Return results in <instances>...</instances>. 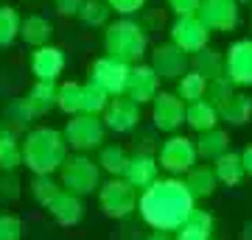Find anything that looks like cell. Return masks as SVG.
<instances>
[{
	"label": "cell",
	"instance_id": "27",
	"mask_svg": "<svg viewBox=\"0 0 252 240\" xmlns=\"http://www.w3.org/2000/svg\"><path fill=\"white\" fill-rule=\"evenodd\" d=\"M51 36H54V26H51V20L48 17H42V14H28V17H23L20 39H23L28 48L51 45Z\"/></svg>",
	"mask_w": 252,
	"mask_h": 240
},
{
	"label": "cell",
	"instance_id": "9",
	"mask_svg": "<svg viewBox=\"0 0 252 240\" xmlns=\"http://www.w3.org/2000/svg\"><path fill=\"white\" fill-rule=\"evenodd\" d=\"M132 67H135V64H126V62H121V59H115V56L104 53L90 64V79L98 81L101 87L115 98V95H126Z\"/></svg>",
	"mask_w": 252,
	"mask_h": 240
},
{
	"label": "cell",
	"instance_id": "3",
	"mask_svg": "<svg viewBox=\"0 0 252 240\" xmlns=\"http://www.w3.org/2000/svg\"><path fill=\"white\" fill-rule=\"evenodd\" d=\"M104 53L126 64H140L149 53V34L132 17H118L104 28Z\"/></svg>",
	"mask_w": 252,
	"mask_h": 240
},
{
	"label": "cell",
	"instance_id": "20",
	"mask_svg": "<svg viewBox=\"0 0 252 240\" xmlns=\"http://www.w3.org/2000/svg\"><path fill=\"white\" fill-rule=\"evenodd\" d=\"M221 123V115H219V107L216 104H210L207 98L196 101V104H188V115H185V126H188L190 132H210V129H216Z\"/></svg>",
	"mask_w": 252,
	"mask_h": 240
},
{
	"label": "cell",
	"instance_id": "26",
	"mask_svg": "<svg viewBox=\"0 0 252 240\" xmlns=\"http://www.w3.org/2000/svg\"><path fill=\"white\" fill-rule=\"evenodd\" d=\"M213 215L207 210H196L180 229L174 232V240H213Z\"/></svg>",
	"mask_w": 252,
	"mask_h": 240
},
{
	"label": "cell",
	"instance_id": "28",
	"mask_svg": "<svg viewBox=\"0 0 252 240\" xmlns=\"http://www.w3.org/2000/svg\"><path fill=\"white\" fill-rule=\"evenodd\" d=\"M213 168H216L219 182H221V185H227V187H238L244 182V176H247L241 154H235V151H227L221 160L213 162Z\"/></svg>",
	"mask_w": 252,
	"mask_h": 240
},
{
	"label": "cell",
	"instance_id": "39",
	"mask_svg": "<svg viewBox=\"0 0 252 240\" xmlns=\"http://www.w3.org/2000/svg\"><path fill=\"white\" fill-rule=\"evenodd\" d=\"M107 6L115 11L118 17H132L146 6V0H107Z\"/></svg>",
	"mask_w": 252,
	"mask_h": 240
},
{
	"label": "cell",
	"instance_id": "31",
	"mask_svg": "<svg viewBox=\"0 0 252 240\" xmlns=\"http://www.w3.org/2000/svg\"><path fill=\"white\" fill-rule=\"evenodd\" d=\"M20 28H23V17L17 14V9L9 6V3H3L0 6V51L11 48V45L17 42Z\"/></svg>",
	"mask_w": 252,
	"mask_h": 240
},
{
	"label": "cell",
	"instance_id": "16",
	"mask_svg": "<svg viewBox=\"0 0 252 240\" xmlns=\"http://www.w3.org/2000/svg\"><path fill=\"white\" fill-rule=\"evenodd\" d=\"M160 76L154 70L152 64H135L132 67V76H129V87H126V95L135 98L140 107L143 104H152L157 95H160Z\"/></svg>",
	"mask_w": 252,
	"mask_h": 240
},
{
	"label": "cell",
	"instance_id": "10",
	"mask_svg": "<svg viewBox=\"0 0 252 240\" xmlns=\"http://www.w3.org/2000/svg\"><path fill=\"white\" fill-rule=\"evenodd\" d=\"M168 34H171V42L177 45V48H182L185 53L193 56V53H199V51L207 48L213 31L199 20V14H188V17H174Z\"/></svg>",
	"mask_w": 252,
	"mask_h": 240
},
{
	"label": "cell",
	"instance_id": "14",
	"mask_svg": "<svg viewBox=\"0 0 252 240\" xmlns=\"http://www.w3.org/2000/svg\"><path fill=\"white\" fill-rule=\"evenodd\" d=\"M227 79L233 81L235 87L250 89L252 87V39L244 36V39H235L230 48H227Z\"/></svg>",
	"mask_w": 252,
	"mask_h": 240
},
{
	"label": "cell",
	"instance_id": "24",
	"mask_svg": "<svg viewBox=\"0 0 252 240\" xmlns=\"http://www.w3.org/2000/svg\"><path fill=\"white\" fill-rule=\"evenodd\" d=\"M190 70L202 73L207 81L221 79V76H227V59H224L221 51H216V48L207 45L205 51H199V53L190 56Z\"/></svg>",
	"mask_w": 252,
	"mask_h": 240
},
{
	"label": "cell",
	"instance_id": "13",
	"mask_svg": "<svg viewBox=\"0 0 252 240\" xmlns=\"http://www.w3.org/2000/svg\"><path fill=\"white\" fill-rule=\"evenodd\" d=\"M104 123H107V132L112 134H132L140 126V104L129 95H115L109 101L107 112H104Z\"/></svg>",
	"mask_w": 252,
	"mask_h": 240
},
{
	"label": "cell",
	"instance_id": "22",
	"mask_svg": "<svg viewBox=\"0 0 252 240\" xmlns=\"http://www.w3.org/2000/svg\"><path fill=\"white\" fill-rule=\"evenodd\" d=\"M23 165V140L14 129L0 126V173H14Z\"/></svg>",
	"mask_w": 252,
	"mask_h": 240
},
{
	"label": "cell",
	"instance_id": "6",
	"mask_svg": "<svg viewBox=\"0 0 252 240\" xmlns=\"http://www.w3.org/2000/svg\"><path fill=\"white\" fill-rule=\"evenodd\" d=\"M64 140L70 145V151L76 154H90L104 148V140H107V123L104 117L98 115H73L67 123H64Z\"/></svg>",
	"mask_w": 252,
	"mask_h": 240
},
{
	"label": "cell",
	"instance_id": "8",
	"mask_svg": "<svg viewBox=\"0 0 252 240\" xmlns=\"http://www.w3.org/2000/svg\"><path fill=\"white\" fill-rule=\"evenodd\" d=\"M188 104L177 92H160L152 101V126L162 134H177L185 126Z\"/></svg>",
	"mask_w": 252,
	"mask_h": 240
},
{
	"label": "cell",
	"instance_id": "32",
	"mask_svg": "<svg viewBox=\"0 0 252 240\" xmlns=\"http://www.w3.org/2000/svg\"><path fill=\"white\" fill-rule=\"evenodd\" d=\"M109 101H112V95L101 87L98 81H93V79L84 81V104H81V112H84V115H98L101 117L107 112Z\"/></svg>",
	"mask_w": 252,
	"mask_h": 240
},
{
	"label": "cell",
	"instance_id": "18",
	"mask_svg": "<svg viewBox=\"0 0 252 240\" xmlns=\"http://www.w3.org/2000/svg\"><path fill=\"white\" fill-rule=\"evenodd\" d=\"M45 210L62 229H73L84 221V201H81V196H73L67 190H62Z\"/></svg>",
	"mask_w": 252,
	"mask_h": 240
},
{
	"label": "cell",
	"instance_id": "43",
	"mask_svg": "<svg viewBox=\"0 0 252 240\" xmlns=\"http://www.w3.org/2000/svg\"><path fill=\"white\" fill-rule=\"evenodd\" d=\"M241 160H244V170H247V176L252 179V142L241 151Z\"/></svg>",
	"mask_w": 252,
	"mask_h": 240
},
{
	"label": "cell",
	"instance_id": "23",
	"mask_svg": "<svg viewBox=\"0 0 252 240\" xmlns=\"http://www.w3.org/2000/svg\"><path fill=\"white\" fill-rule=\"evenodd\" d=\"M196 151H199V160L205 162H216L221 160L227 151H230V134L224 129H210V132H202L196 137Z\"/></svg>",
	"mask_w": 252,
	"mask_h": 240
},
{
	"label": "cell",
	"instance_id": "19",
	"mask_svg": "<svg viewBox=\"0 0 252 240\" xmlns=\"http://www.w3.org/2000/svg\"><path fill=\"white\" fill-rule=\"evenodd\" d=\"M26 104L31 107L34 117H45L59 109V81H34V87L26 92Z\"/></svg>",
	"mask_w": 252,
	"mask_h": 240
},
{
	"label": "cell",
	"instance_id": "11",
	"mask_svg": "<svg viewBox=\"0 0 252 240\" xmlns=\"http://www.w3.org/2000/svg\"><path fill=\"white\" fill-rule=\"evenodd\" d=\"M149 59H152L149 64L157 70V76H160L162 81H180L182 76L190 70V53H185V51L177 48L174 42L157 45L152 53H149Z\"/></svg>",
	"mask_w": 252,
	"mask_h": 240
},
{
	"label": "cell",
	"instance_id": "5",
	"mask_svg": "<svg viewBox=\"0 0 252 240\" xmlns=\"http://www.w3.org/2000/svg\"><path fill=\"white\" fill-rule=\"evenodd\" d=\"M98 204H101V213L107 215V218H112V221H126L132 213H137L140 193L124 176H109L98 190Z\"/></svg>",
	"mask_w": 252,
	"mask_h": 240
},
{
	"label": "cell",
	"instance_id": "37",
	"mask_svg": "<svg viewBox=\"0 0 252 240\" xmlns=\"http://www.w3.org/2000/svg\"><path fill=\"white\" fill-rule=\"evenodd\" d=\"M235 95V84L227 76H221V79H213L207 81V95L205 98L210 101V104H216V107H221L227 98H233Z\"/></svg>",
	"mask_w": 252,
	"mask_h": 240
},
{
	"label": "cell",
	"instance_id": "46",
	"mask_svg": "<svg viewBox=\"0 0 252 240\" xmlns=\"http://www.w3.org/2000/svg\"><path fill=\"white\" fill-rule=\"evenodd\" d=\"M250 28H252V9H250Z\"/></svg>",
	"mask_w": 252,
	"mask_h": 240
},
{
	"label": "cell",
	"instance_id": "25",
	"mask_svg": "<svg viewBox=\"0 0 252 240\" xmlns=\"http://www.w3.org/2000/svg\"><path fill=\"white\" fill-rule=\"evenodd\" d=\"M221 123L227 126H247L252 120V95L250 92H235L233 98H227L219 107Z\"/></svg>",
	"mask_w": 252,
	"mask_h": 240
},
{
	"label": "cell",
	"instance_id": "34",
	"mask_svg": "<svg viewBox=\"0 0 252 240\" xmlns=\"http://www.w3.org/2000/svg\"><path fill=\"white\" fill-rule=\"evenodd\" d=\"M81 104H84V84L62 81L59 84V109L67 117H73V115H81Z\"/></svg>",
	"mask_w": 252,
	"mask_h": 240
},
{
	"label": "cell",
	"instance_id": "15",
	"mask_svg": "<svg viewBox=\"0 0 252 240\" xmlns=\"http://www.w3.org/2000/svg\"><path fill=\"white\" fill-rule=\"evenodd\" d=\"M64 51L56 48V45H42V48H34V53L28 59V67H31V76L36 81H59V76L64 73Z\"/></svg>",
	"mask_w": 252,
	"mask_h": 240
},
{
	"label": "cell",
	"instance_id": "33",
	"mask_svg": "<svg viewBox=\"0 0 252 240\" xmlns=\"http://www.w3.org/2000/svg\"><path fill=\"white\" fill-rule=\"evenodd\" d=\"M177 95H180L185 104H196V101H202L207 95V79L202 76V73H196V70H188L180 81H177Z\"/></svg>",
	"mask_w": 252,
	"mask_h": 240
},
{
	"label": "cell",
	"instance_id": "29",
	"mask_svg": "<svg viewBox=\"0 0 252 240\" xmlns=\"http://www.w3.org/2000/svg\"><path fill=\"white\" fill-rule=\"evenodd\" d=\"M129 157L132 154H126L124 145H118V142H109L104 148H98V165L101 170L107 173V176H124L126 173V165H129Z\"/></svg>",
	"mask_w": 252,
	"mask_h": 240
},
{
	"label": "cell",
	"instance_id": "12",
	"mask_svg": "<svg viewBox=\"0 0 252 240\" xmlns=\"http://www.w3.org/2000/svg\"><path fill=\"white\" fill-rule=\"evenodd\" d=\"M199 20L210 31L227 34L241 23V3L238 0H202L199 6Z\"/></svg>",
	"mask_w": 252,
	"mask_h": 240
},
{
	"label": "cell",
	"instance_id": "17",
	"mask_svg": "<svg viewBox=\"0 0 252 240\" xmlns=\"http://www.w3.org/2000/svg\"><path fill=\"white\" fill-rule=\"evenodd\" d=\"M124 179L129 185H135L137 190H146L152 187L157 179H160V160L149 151H135L129 157V165H126Z\"/></svg>",
	"mask_w": 252,
	"mask_h": 240
},
{
	"label": "cell",
	"instance_id": "41",
	"mask_svg": "<svg viewBox=\"0 0 252 240\" xmlns=\"http://www.w3.org/2000/svg\"><path fill=\"white\" fill-rule=\"evenodd\" d=\"M17 196H20V187H17L14 173H3V176H0V198H3V201H14Z\"/></svg>",
	"mask_w": 252,
	"mask_h": 240
},
{
	"label": "cell",
	"instance_id": "38",
	"mask_svg": "<svg viewBox=\"0 0 252 240\" xmlns=\"http://www.w3.org/2000/svg\"><path fill=\"white\" fill-rule=\"evenodd\" d=\"M23 218L14 213H0V240H23Z\"/></svg>",
	"mask_w": 252,
	"mask_h": 240
},
{
	"label": "cell",
	"instance_id": "1",
	"mask_svg": "<svg viewBox=\"0 0 252 240\" xmlns=\"http://www.w3.org/2000/svg\"><path fill=\"white\" fill-rule=\"evenodd\" d=\"M137 213L146 226L160 232H177L190 215L196 213V198L188 190L182 176L157 179L152 187L140 190Z\"/></svg>",
	"mask_w": 252,
	"mask_h": 240
},
{
	"label": "cell",
	"instance_id": "47",
	"mask_svg": "<svg viewBox=\"0 0 252 240\" xmlns=\"http://www.w3.org/2000/svg\"><path fill=\"white\" fill-rule=\"evenodd\" d=\"M238 3H252V0H238Z\"/></svg>",
	"mask_w": 252,
	"mask_h": 240
},
{
	"label": "cell",
	"instance_id": "21",
	"mask_svg": "<svg viewBox=\"0 0 252 240\" xmlns=\"http://www.w3.org/2000/svg\"><path fill=\"white\" fill-rule=\"evenodd\" d=\"M185 185H188V190L193 193V198H210L213 193H216V187L221 185L216 176V168L213 165H193V168L185 173Z\"/></svg>",
	"mask_w": 252,
	"mask_h": 240
},
{
	"label": "cell",
	"instance_id": "42",
	"mask_svg": "<svg viewBox=\"0 0 252 240\" xmlns=\"http://www.w3.org/2000/svg\"><path fill=\"white\" fill-rule=\"evenodd\" d=\"M87 0H54V9L62 14V17H79L81 9H84Z\"/></svg>",
	"mask_w": 252,
	"mask_h": 240
},
{
	"label": "cell",
	"instance_id": "45",
	"mask_svg": "<svg viewBox=\"0 0 252 240\" xmlns=\"http://www.w3.org/2000/svg\"><path fill=\"white\" fill-rule=\"evenodd\" d=\"M241 240H252V221H247V226L241 232Z\"/></svg>",
	"mask_w": 252,
	"mask_h": 240
},
{
	"label": "cell",
	"instance_id": "44",
	"mask_svg": "<svg viewBox=\"0 0 252 240\" xmlns=\"http://www.w3.org/2000/svg\"><path fill=\"white\" fill-rule=\"evenodd\" d=\"M143 240H174V232H160V229H152Z\"/></svg>",
	"mask_w": 252,
	"mask_h": 240
},
{
	"label": "cell",
	"instance_id": "36",
	"mask_svg": "<svg viewBox=\"0 0 252 240\" xmlns=\"http://www.w3.org/2000/svg\"><path fill=\"white\" fill-rule=\"evenodd\" d=\"M109 14H112V9L107 6V0H87L79 20H81V26H87V28H107Z\"/></svg>",
	"mask_w": 252,
	"mask_h": 240
},
{
	"label": "cell",
	"instance_id": "2",
	"mask_svg": "<svg viewBox=\"0 0 252 240\" xmlns=\"http://www.w3.org/2000/svg\"><path fill=\"white\" fill-rule=\"evenodd\" d=\"M70 145L64 140L62 129L54 126H34L23 137V165L31 176H54L70 157Z\"/></svg>",
	"mask_w": 252,
	"mask_h": 240
},
{
	"label": "cell",
	"instance_id": "35",
	"mask_svg": "<svg viewBox=\"0 0 252 240\" xmlns=\"http://www.w3.org/2000/svg\"><path fill=\"white\" fill-rule=\"evenodd\" d=\"M28 193H31V198H34L36 204L45 210V207L62 193V185H59V179H54V176H34L31 185H28Z\"/></svg>",
	"mask_w": 252,
	"mask_h": 240
},
{
	"label": "cell",
	"instance_id": "30",
	"mask_svg": "<svg viewBox=\"0 0 252 240\" xmlns=\"http://www.w3.org/2000/svg\"><path fill=\"white\" fill-rule=\"evenodd\" d=\"M31 120H36L31 107L26 104V95L23 98H11L6 107H3V126H9L14 132H28V129H34Z\"/></svg>",
	"mask_w": 252,
	"mask_h": 240
},
{
	"label": "cell",
	"instance_id": "7",
	"mask_svg": "<svg viewBox=\"0 0 252 240\" xmlns=\"http://www.w3.org/2000/svg\"><path fill=\"white\" fill-rule=\"evenodd\" d=\"M160 168L171 176H185L193 165L199 162V151H196V140H190L185 134H168V140L160 142V151H157Z\"/></svg>",
	"mask_w": 252,
	"mask_h": 240
},
{
	"label": "cell",
	"instance_id": "40",
	"mask_svg": "<svg viewBox=\"0 0 252 240\" xmlns=\"http://www.w3.org/2000/svg\"><path fill=\"white\" fill-rule=\"evenodd\" d=\"M168 9L174 11V17H188V14H199L202 0H165Z\"/></svg>",
	"mask_w": 252,
	"mask_h": 240
},
{
	"label": "cell",
	"instance_id": "4",
	"mask_svg": "<svg viewBox=\"0 0 252 240\" xmlns=\"http://www.w3.org/2000/svg\"><path fill=\"white\" fill-rule=\"evenodd\" d=\"M101 165L98 162H93V157H87V154H73V157H67L62 165V170H59V185H62V190H67V193H73V196H93V193H98L101 190Z\"/></svg>",
	"mask_w": 252,
	"mask_h": 240
}]
</instances>
